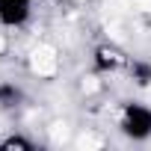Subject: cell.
<instances>
[{
	"label": "cell",
	"instance_id": "6da1fadb",
	"mask_svg": "<svg viewBox=\"0 0 151 151\" xmlns=\"http://www.w3.org/2000/svg\"><path fill=\"white\" fill-rule=\"evenodd\" d=\"M122 130L130 139H145L151 136V110L142 104H127L122 116Z\"/></svg>",
	"mask_w": 151,
	"mask_h": 151
},
{
	"label": "cell",
	"instance_id": "7a4b0ae2",
	"mask_svg": "<svg viewBox=\"0 0 151 151\" xmlns=\"http://www.w3.org/2000/svg\"><path fill=\"white\" fill-rule=\"evenodd\" d=\"M33 0H0V21L6 27H18L27 21Z\"/></svg>",
	"mask_w": 151,
	"mask_h": 151
},
{
	"label": "cell",
	"instance_id": "3957f363",
	"mask_svg": "<svg viewBox=\"0 0 151 151\" xmlns=\"http://www.w3.org/2000/svg\"><path fill=\"white\" fill-rule=\"evenodd\" d=\"M3 148H30V142H27V139H21V136H12V139H6V142H3Z\"/></svg>",
	"mask_w": 151,
	"mask_h": 151
}]
</instances>
